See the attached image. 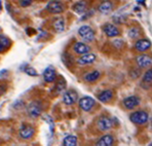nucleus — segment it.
Instances as JSON below:
<instances>
[{
	"label": "nucleus",
	"instance_id": "obj_16",
	"mask_svg": "<svg viewBox=\"0 0 152 146\" xmlns=\"http://www.w3.org/2000/svg\"><path fill=\"white\" fill-rule=\"evenodd\" d=\"M113 98V92L111 90H105V91L101 92V93L98 95V99H99L100 102L102 103H107L109 101H111Z\"/></svg>",
	"mask_w": 152,
	"mask_h": 146
},
{
	"label": "nucleus",
	"instance_id": "obj_23",
	"mask_svg": "<svg viewBox=\"0 0 152 146\" xmlns=\"http://www.w3.org/2000/svg\"><path fill=\"white\" fill-rule=\"evenodd\" d=\"M143 84L150 85L152 84V69H149L145 72L144 76H143Z\"/></svg>",
	"mask_w": 152,
	"mask_h": 146
},
{
	"label": "nucleus",
	"instance_id": "obj_14",
	"mask_svg": "<svg viewBox=\"0 0 152 146\" xmlns=\"http://www.w3.org/2000/svg\"><path fill=\"white\" fill-rule=\"evenodd\" d=\"M150 48H151L150 40L146 39V38L139 39L138 41H136V43H135V48L137 49L138 51H146L147 49H149Z\"/></svg>",
	"mask_w": 152,
	"mask_h": 146
},
{
	"label": "nucleus",
	"instance_id": "obj_10",
	"mask_svg": "<svg viewBox=\"0 0 152 146\" xmlns=\"http://www.w3.org/2000/svg\"><path fill=\"white\" fill-rule=\"evenodd\" d=\"M136 62L140 68H147L152 65V58L149 55L143 54V55H140L136 58Z\"/></svg>",
	"mask_w": 152,
	"mask_h": 146
},
{
	"label": "nucleus",
	"instance_id": "obj_1",
	"mask_svg": "<svg viewBox=\"0 0 152 146\" xmlns=\"http://www.w3.org/2000/svg\"><path fill=\"white\" fill-rule=\"evenodd\" d=\"M129 120L135 125H144L148 122L149 115L146 111L144 110H139V111H135L129 115Z\"/></svg>",
	"mask_w": 152,
	"mask_h": 146
},
{
	"label": "nucleus",
	"instance_id": "obj_22",
	"mask_svg": "<svg viewBox=\"0 0 152 146\" xmlns=\"http://www.w3.org/2000/svg\"><path fill=\"white\" fill-rule=\"evenodd\" d=\"M77 137L74 135H68L64 138L63 140V145L64 146H75L77 145Z\"/></svg>",
	"mask_w": 152,
	"mask_h": 146
},
{
	"label": "nucleus",
	"instance_id": "obj_26",
	"mask_svg": "<svg viewBox=\"0 0 152 146\" xmlns=\"http://www.w3.org/2000/svg\"><path fill=\"white\" fill-rule=\"evenodd\" d=\"M24 71H25V73L28 74L29 76H37L38 75L37 71L35 70V69L33 68V67H27V68Z\"/></svg>",
	"mask_w": 152,
	"mask_h": 146
},
{
	"label": "nucleus",
	"instance_id": "obj_3",
	"mask_svg": "<svg viewBox=\"0 0 152 146\" xmlns=\"http://www.w3.org/2000/svg\"><path fill=\"white\" fill-rule=\"evenodd\" d=\"M27 112H28L29 116L32 118H37L41 115L42 113V106L40 102L38 101H34V102L30 103V105L27 108Z\"/></svg>",
	"mask_w": 152,
	"mask_h": 146
},
{
	"label": "nucleus",
	"instance_id": "obj_24",
	"mask_svg": "<svg viewBox=\"0 0 152 146\" xmlns=\"http://www.w3.org/2000/svg\"><path fill=\"white\" fill-rule=\"evenodd\" d=\"M66 87V81L63 77H60V79L57 81V84H56V89H57L58 93H62V92L65 90Z\"/></svg>",
	"mask_w": 152,
	"mask_h": 146
},
{
	"label": "nucleus",
	"instance_id": "obj_21",
	"mask_svg": "<svg viewBox=\"0 0 152 146\" xmlns=\"http://www.w3.org/2000/svg\"><path fill=\"white\" fill-rule=\"evenodd\" d=\"M100 76H101V73L98 70H95V71H91V72L86 74V75H84V80L88 82H94V81H97L100 78Z\"/></svg>",
	"mask_w": 152,
	"mask_h": 146
},
{
	"label": "nucleus",
	"instance_id": "obj_4",
	"mask_svg": "<svg viewBox=\"0 0 152 146\" xmlns=\"http://www.w3.org/2000/svg\"><path fill=\"white\" fill-rule=\"evenodd\" d=\"M46 10L53 15L62 13L64 12V4L59 0H51L46 4Z\"/></svg>",
	"mask_w": 152,
	"mask_h": 146
},
{
	"label": "nucleus",
	"instance_id": "obj_18",
	"mask_svg": "<svg viewBox=\"0 0 152 146\" xmlns=\"http://www.w3.org/2000/svg\"><path fill=\"white\" fill-rule=\"evenodd\" d=\"M114 143V138L111 135H104L96 143L98 146H111Z\"/></svg>",
	"mask_w": 152,
	"mask_h": 146
},
{
	"label": "nucleus",
	"instance_id": "obj_11",
	"mask_svg": "<svg viewBox=\"0 0 152 146\" xmlns=\"http://www.w3.org/2000/svg\"><path fill=\"white\" fill-rule=\"evenodd\" d=\"M103 31L108 37H116L120 34L118 28L113 24H105L103 26Z\"/></svg>",
	"mask_w": 152,
	"mask_h": 146
},
{
	"label": "nucleus",
	"instance_id": "obj_12",
	"mask_svg": "<svg viewBox=\"0 0 152 146\" xmlns=\"http://www.w3.org/2000/svg\"><path fill=\"white\" fill-rule=\"evenodd\" d=\"M96 61V55L91 53H86L81 55V57L77 59V64L79 65H89Z\"/></svg>",
	"mask_w": 152,
	"mask_h": 146
},
{
	"label": "nucleus",
	"instance_id": "obj_29",
	"mask_svg": "<svg viewBox=\"0 0 152 146\" xmlns=\"http://www.w3.org/2000/svg\"><path fill=\"white\" fill-rule=\"evenodd\" d=\"M5 49H6V48L3 45V44H2L1 40H0V53H3V51H5Z\"/></svg>",
	"mask_w": 152,
	"mask_h": 146
},
{
	"label": "nucleus",
	"instance_id": "obj_28",
	"mask_svg": "<svg viewBox=\"0 0 152 146\" xmlns=\"http://www.w3.org/2000/svg\"><path fill=\"white\" fill-rule=\"evenodd\" d=\"M139 75H140V71L138 70V71H134V73L132 72L131 73V76L133 78H137V77H139Z\"/></svg>",
	"mask_w": 152,
	"mask_h": 146
},
{
	"label": "nucleus",
	"instance_id": "obj_27",
	"mask_svg": "<svg viewBox=\"0 0 152 146\" xmlns=\"http://www.w3.org/2000/svg\"><path fill=\"white\" fill-rule=\"evenodd\" d=\"M33 2V0H20V5L22 7H27V6L31 5Z\"/></svg>",
	"mask_w": 152,
	"mask_h": 146
},
{
	"label": "nucleus",
	"instance_id": "obj_9",
	"mask_svg": "<svg viewBox=\"0 0 152 146\" xmlns=\"http://www.w3.org/2000/svg\"><path fill=\"white\" fill-rule=\"evenodd\" d=\"M77 100H78V95L75 91H73V90H70V91H67L64 93V95H63L64 104L70 106V105L75 104V103L77 102Z\"/></svg>",
	"mask_w": 152,
	"mask_h": 146
},
{
	"label": "nucleus",
	"instance_id": "obj_20",
	"mask_svg": "<svg viewBox=\"0 0 152 146\" xmlns=\"http://www.w3.org/2000/svg\"><path fill=\"white\" fill-rule=\"evenodd\" d=\"M86 1H79L77 2V3H75L74 5H73V10L76 12V13H79V15H82V13H84L86 12Z\"/></svg>",
	"mask_w": 152,
	"mask_h": 146
},
{
	"label": "nucleus",
	"instance_id": "obj_2",
	"mask_svg": "<svg viewBox=\"0 0 152 146\" xmlns=\"http://www.w3.org/2000/svg\"><path fill=\"white\" fill-rule=\"evenodd\" d=\"M78 35L86 42H91L95 39V31L89 26H81L78 29Z\"/></svg>",
	"mask_w": 152,
	"mask_h": 146
},
{
	"label": "nucleus",
	"instance_id": "obj_7",
	"mask_svg": "<svg viewBox=\"0 0 152 146\" xmlns=\"http://www.w3.org/2000/svg\"><path fill=\"white\" fill-rule=\"evenodd\" d=\"M95 104H96V101L91 97H88V96L82 97L79 100V107L83 110V111H86V112L91 111V110L94 108Z\"/></svg>",
	"mask_w": 152,
	"mask_h": 146
},
{
	"label": "nucleus",
	"instance_id": "obj_5",
	"mask_svg": "<svg viewBox=\"0 0 152 146\" xmlns=\"http://www.w3.org/2000/svg\"><path fill=\"white\" fill-rule=\"evenodd\" d=\"M97 127L102 132L109 131L113 127V120L108 116H101L97 122Z\"/></svg>",
	"mask_w": 152,
	"mask_h": 146
},
{
	"label": "nucleus",
	"instance_id": "obj_17",
	"mask_svg": "<svg viewBox=\"0 0 152 146\" xmlns=\"http://www.w3.org/2000/svg\"><path fill=\"white\" fill-rule=\"evenodd\" d=\"M99 12L103 13V15H107V13L111 12V10H113V4L111 1H109V0H105V1H103L101 4L99 5Z\"/></svg>",
	"mask_w": 152,
	"mask_h": 146
},
{
	"label": "nucleus",
	"instance_id": "obj_13",
	"mask_svg": "<svg viewBox=\"0 0 152 146\" xmlns=\"http://www.w3.org/2000/svg\"><path fill=\"white\" fill-rule=\"evenodd\" d=\"M43 79L45 82L50 84L57 79V72L53 67H48L43 72Z\"/></svg>",
	"mask_w": 152,
	"mask_h": 146
},
{
	"label": "nucleus",
	"instance_id": "obj_8",
	"mask_svg": "<svg viewBox=\"0 0 152 146\" xmlns=\"http://www.w3.org/2000/svg\"><path fill=\"white\" fill-rule=\"evenodd\" d=\"M140 102H141V100L138 96H129V97L126 98L124 101H122V104H124V106L126 109L132 110V109H135L136 107L139 106Z\"/></svg>",
	"mask_w": 152,
	"mask_h": 146
},
{
	"label": "nucleus",
	"instance_id": "obj_19",
	"mask_svg": "<svg viewBox=\"0 0 152 146\" xmlns=\"http://www.w3.org/2000/svg\"><path fill=\"white\" fill-rule=\"evenodd\" d=\"M53 29H55L56 32H58V33L63 32L65 30V21H64L63 18H57V19L53 21Z\"/></svg>",
	"mask_w": 152,
	"mask_h": 146
},
{
	"label": "nucleus",
	"instance_id": "obj_15",
	"mask_svg": "<svg viewBox=\"0 0 152 146\" xmlns=\"http://www.w3.org/2000/svg\"><path fill=\"white\" fill-rule=\"evenodd\" d=\"M73 51L77 55H84V54L91 51V48H89L88 44L83 43V42H76L74 45H73Z\"/></svg>",
	"mask_w": 152,
	"mask_h": 146
},
{
	"label": "nucleus",
	"instance_id": "obj_6",
	"mask_svg": "<svg viewBox=\"0 0 152 146\" xmlns=\"http://www.w3.org/2000/svg\"><path fill=\"white\" fill-rule=\"evenodd\" d=\"M35 134V129L32 127L31 125H28V123H25L21 127L19 131V135L22 139L24 140H29L31 139Z\"/></svg>",
	"mask_w": 152,
	"mask_h": 146
},
{
	"label": "nucleus",
	"instance_id": "obj_25",
	"mask_svg": "<svg viewBox=\"0 0 152 146\" xmlns=\"http://www.w3.org/2000/svg\"><path fill=\"white\" fill-rule=\"evenodd\" d=\"M140 33H141L140 29L137 28V27H133V28L129 29V35L132 39H136V38H138L140 36Z\"/></svg>",
	"mask_w": 152,
	"mask_h": 146
}]
</instances>
